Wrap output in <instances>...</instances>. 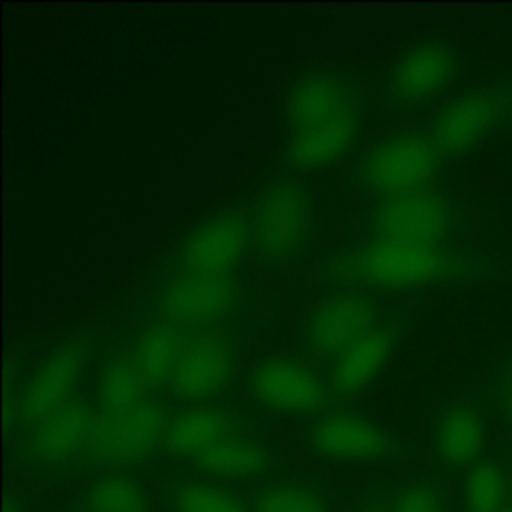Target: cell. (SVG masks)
I'll list each match as a JSON object with an SVG mask.
<instances>
[{
  "instance_id": "8992f818",
  "label": "cell",
  "mask_w": 512,
  "mask_h": 512,
  "mask_svg": "<svg viewBox=\"0 0 512 512\" xmlns=\"http://www.w3.org/2000/svg\"><path fill=\"white\" fill-rule=\"evenodd\" d=\"M168 422L166 408L152 400L126 412H102L96 416L86 454L92 462L108 468L136 464L164 442Z\"/></svg>"
},
{
  "instance_id": "8fae6325",
  "label": "cell",
  "mask_w": 512,
  "mask_h": 512,
  "mask_svg": "<svg viewBox=\"0 0 512 512\" xmlns=\"http://www.w3.org/2000/svg\"><path fill=\"white\" fill-rule=\"evenodd\" d=\"M236 366L234 338L224 330L204 328L186 338L180 362L170 378V390L180 400L204 402L218 396Z\"/></svg>"
},
{
  "instance_id": "cb8c5ba5",
  "label": "cell",
  "mask_w": 512,
  "mask_h": 512,
  "mask_svg": "<svg viewBox=\"0 0 512 512\" xmlns=\"http://www.w3.org/2000/svg\"><path fill=\"white\" fill-rule=\"evenodd\" d=\"M506 496L508 478L498 462L480 460L468 470L462 488L464 512H502L508 508Z\"/></svg>"
},
{
  "instance_id": "484cf974",
  "label": "cell",
  "mask_w": 512,
  "mask_h": 512,
  "mask_svg": "<svg viewBox=\"0 0 512 512\" xmlns=\"http://www.w3.org/2000/svg\"><path fill=\"white\" fill-rule=\"evenodd\" d=\"M254 512H328V506L310 486L278 482L256 496Z\"/></svg>"
},
{
  "instance_id": "4316f807",
  "label": "cell",
  "mask_w": 512,
  "mask_h": 512,
  "mask_svg": "<svg viewBox=\"0 0 512 512\" xmlns=\"http://www.w3.org/2000/svg\"><path fill=\"white\" fill-rule=\"evenodd\" d=\"M390 512H448L440 490L426 482L404 486L392 500Z\"/></svg>"
},
{
  "instance_id": "6da1fadb",
  "label": "cell",
  "mask_w": 512,
  "mask_h": 512,
  "mask_svg": "<svg viewBox=\"0 0 512 512\" xmlns=\"http://www.w3.org/2000/svg\"><path fill=\"white\" fill-rule=\"evenodd\" d=\"M362 104L348 78L312 70L284 100V160L292 170H316L344 158L356 144Z\"/></svg>"
},
{
  "instance_id": "7402d4cb",
  "label": "cell",
  "mask_w": 512,
  "mask_h": 512,
  "mask_svg": "<svg viewBox=\"0 0 512 512\" xmlns=\"http://www.w3.org/2000/svg\"><path fill=\"white\" fill-rule=\"evenodd\" d=\"M148 386L128 352H112L98 372V402L104 414L126 412L144 402Z\"/></svg>"
},
{
  "instance_id": "ba28073f",
  "label": "cell",
  "mask_w": 512,
  "mask_h": 512,
  "mask_svg": "<svg viewBox=\"0 0 512 512\" xmlns=\"http://www.w3.org/2000/svg\"><path fill=\"white\" fill-rule=\"evenodd\" d=\"M248 388L262 406L282 414H312L322 410L330 398L320 374L290 356L256 362L248 372Z\"/></svg>"
},
{
  "instance_id": "7c38bea8",
  "label": "cell",
  "mask_w": 512,
  "mask_h": 512,
  "mask_svg": "<svg viewBox=\"0 0 512 512\" xmlns=\"http://www.w3.org/2000/svg\"><path fill=\"white\" fill-rule=\"evenodd\" d=\"M458 72V56L442 40H424L404 50L386 78V94L398 108H416L446 90Z\"/></svg>"
},
{
  "instance_id": "4dcf8cb0",
  "label": "cell",
  "mask_w": 512,
  "mask_h": 512,
  "mask_svg": "<svg viewBox=\"0 0 512 512\" xmlns=\"http://www.w3.org/2000/svg\"><path fill=\"white\" fill-rule=\"evenodd\" d=\"M502 512H512V506H508L506 510H502Z\"/></svg>"
},
{
  "instance_id": "d4e9b609",
  "label": "cell",
  "mask_w": 512,
  "mask_h": 512,
  "mask_svg": "<svg viewBox=\"0 0 512 512\" xmlns=\"http://www.w3.org/2000/svg\"><path fill=\"white\" fill-rule=\"evenodd\" d=\"M170 508L172 512H250L234 494L204 480L176 484L170 490Z\"/></svg>"
},
{
  "instance_id": "ffe728a7",
  "label": "cell",
  "mask_w": 512,
  "mask_h": 512,
  "mask_svg": "<svg viewBox=\"0 0 512 512\" xmlns=\"http://www.w3.org/2000/svg\"><path fill=\"white\" fill-rule=\"evenodd\" d=\"M184 346L186 338L182 336V328L162 320L138 332L130 354L148 388L170 382Z\"/></svg>"
},
{
  "instance_id": "9c48e42d",
  "label": "cell",
  "mask_w": 512,
  "mask_h": 512,
  "mask_svg": "<svg viewBox=\"0 0 512 512\" xmlns=\"http://www.w3.org/2000/svg\"><path fill=\"white\" fill-rule=\"evenodd\" d=\"M252 246L250 218L236 210L212 214L180 242L178 272L232 274Z\"/></svg>"
},
{
  "instance_id": "52a82bcc",
  "label": "cell",
  "mask_w": 512,
  "mask_h": 512,
  "mask_svg": "<svg viewBox=\"0 0 512 512\" xmlns=\"http://www.w3.org/2000/svg\"><path fill=\"white\" fill-rule=\"evenodd\" d=\"M508 108V96L498 88L482 86L468 90L436 114L428 136L442 158L464 156L498 130Z\"/></svg>"
},
{
  "instance_id": "3957f363",
  "label": "cell",
  "mask_w": 512,
  "mask_h": 512,
  "mask_svg": "<svg viewBox=\"0 0 512 512\" xmlns=\"http://www.w3.org/2000/svg\"><path fill=\"white\" fill-rule=\"evenodd\" d=\"M252 246L266 264H288L308 246L312 234L310 194L298 180H278L254 202Z\"/></svg>"
},
{
  "instance_id": "5bb4252c",
  "label": "cell",
  "mask_w": 512,
  "mask_h": 512,
  "mask_svg": "<svg viewBox=\"0 0 512 512\" xmlns=\"http://www.w3.org/2000/svg\"><path fill=\"white\" fill-rule=\"evenodd\" d=\"M376 326V304L362 292H340L312 310L304 328L306 350L320 358H338Z\"/></svg>"
},
{
  "instance_id": "30bf717a",
  "label": "cell",
  "mask_w": 512,
  "mask_h": 512,
  "mask_svg": "<svg viewBox=\"0 0 512 512\" xmlns=\"http://www.w3.org/2000/svg\"><path fill=\"white\" fill-rule=\"evenodd\" d=\"M90 360V348L84 340L70 338L44 356L36 370L26 380L16 412L18 418L34 426L60 406L72 400Z\"/></svg>"
},
{
  "instance_id": "f546056e",
  "label": "cell",
  "mask_w": 512,
  "mask_h": 512,
  "mask_svg": "<svg viewBox=\"0 0 512 512\" xmlns=\"http://www.w3.org/2000/svg\"><path fill=\"white\" fill-rule=\"evenodd\" d=\"M366 512H390V510H382V508H370V510H366Z\"/></svg>"
},
{
  "instance_id": "ac0fdd59",
  "label": "cell",
  "mask_w": 512,
  "mask_h": 512,
  "mask_svg": "<svg viewBox=\"0 0 512 512\" xmlns=\"http://www.w3.org/2000/svg\"><path fill=\"white\" fill-rule=\"evenodd\" d=\"M394 344L396 334L392 328L376 324L334 360L330 374L332 388L344 396L366 388L386 366Z\"/></svg>"
},
{
  "instance_id": "603a6c76",
  "label": "cell",
  "mask_w": 512,
  "mask_h": 512,
  "mask_svg": "<svg viewBox=\"0 0 512 512\" xmlns=\"http://www.w3.org/2000/svg\"><path fill=\"white\" fill-rule=\"evenodd\" d=\"M80 506L82 512H148V496L136 480L104 474L86 486Z\"/></svg>"
},
{
  "instance_id": "44dd1931",
  "label": "cell",
  "mask_w": 512,
  "mask_h": 512,
  "mask_svg": "<svg viewBox=\"0 0 512 512\" xmlns=\"http://www.w3.org/2000/svg\"><path fill=\"white\" fill-rule=\"evenodd\" d=\"M196 466L216 478L248 480L260 476L268 466L266 450L252 438L228 434L196 460Z\"/></svg>"
},
{
  "instance_id": "2e32d148",
  "label": "cell",
  "mask_w": 512,
  "mask_h": 512,
  "mask_svg": "<svg viewBox=\"0 0 512 512\" xmlns=\"http://www.w3.org/2000/svg\"><path fill=\"white\" fill-rule=\"evenodd\" d=\"M310 442L316 452L346 462L382 460L390 450V438L376 422L344 410L322 416Z\"/></svg>"
},
{
  "instance_id": "d6986e66",
  "label": "cell",
  "mask_w": 512,
  "mask_h": 512,
  "mask_svg": "<svg viewBox=\"0 0 512 512\" xmlns=\"http://www.w3.org/2000/svg\"><path fill=\"white\" fill-rule=\"evenodd\" d=\"M232 432V418L226 410L200 404L170 418L164 446L176 456L196 460Z\"/></svg>"
},
{
  "instance_id": "e0dca14e",
  "label": "cell",
  "mask_w": 512,
  "mask_h": 512,
  "mask_svg": "<svg viewBox=\"0 0 512 512\" xmlns=\"http://www.w3.org/2000/svg\"><path fill=\"white\" fill-rule=\"evenodd\" d=\"M488 444V424L482 412L466 402L444 408L434 426V450L448 468H472Z\"/></svg>"
},
{
  "instance_id": "83f0119b",
  "label": "cell",
  "mask_w": 512,
  "mask_h": 512,
  "mask_svg": "<svg viewBox=\"0 0 512 512\" xmlns=\"http://www.w3.org/2000/svg\"><path fill=\"white\" fill-rule=\"evenodd\" d=\"M502 408L512 424V374L506 378V382L502 386Z\"/></svg>"
},
{
  "instance_id": "9a60e30c",
  "label": "cell",
  "mask_w": 512,
  "mask_h": 512,
  "mask_svg": "<svg viewBox=\"0 0 512 512\" xmlns=\"http://www.w3.org/2000/svg\"><path fill=\"white\" fill-rule=\"evenodd\" d=\"M94 422L96 414L90 404L82 398H72L32 426L24 450L38 464H64L78 452H86Z\"/></svg>"
},
{
  "instance_id": "4fadbf2b",
  "label": "cell",
  "mask_w": 512,
  "mask_h": 512,
  "mask_svg": "<svg viewBox=\"0 0 512 512\" xmlns=\"http://www.w3.org/2000/svg\"><path fill=\"white\" fill-rule=\"evenodd\" d=\"M370 226L376 238L444 244L454 226V212L444 196L424 188L382 198Z\"/></svg>"
},
{
  "instance_id": "5b68a950",
  "label": "cell",
  "mask_w": 512,
  "mask_h": 512,
  "mask_svg": "<svg viewBox=\"0 0 512 512\" xmlns=\"http://www.w3.org/2000/svg\"><path fill=\"white\" fill-rule=\"evenodd\" d=\"M240 304V286L232 274L178 272L154 296L162 322L204 330L232 314Z\"/></svg>"
},
{
  "instance_id": "277c9868",
  "label": "cell",
  "mask_w": 512,
  "mask_h": 512,
  "mask_svg": "<svg viewBox=\"0 0 512 512\" xmlns=\"http://www.w3.org/2000/svg\"><path fill=\"white\" fill-rule=\"evenodd\" d=\"M440 152L428 134L398 132L370 146L358 164L364 188L382 198L428 188L440 168Z\"/></svg>"
},
{
  "instance_id": "f1b7e54d",
  "label": "cell",
  "mask_w": 512,
  "mask_h": 512,
  "mask_svg": "<svg viewBox=\"0 0 512 512\" xmlns=\"http://www.w3.org/2000/svg\"><path fill=\"white\" fill-rule=\"evenodd\" d=\"M4 512H22V504L16 498H8L4 504Z\"/></svg>"
},
{
  "instance_id": "7a4b0ae2",
  "label": "cell",
  "mask_w": 512,
  "mask_h": 512,
  "mask_svg": "<svg viewBox=\"0 0 512 512\" xmlns=\"http://www.w3.org/2000/svg\"><path fill=\"white\" fill-rule=\"evenodd\" d=\"M456 268L454 254L444 244L374 238L354 248L342 262L344 276L352 282L408 290L448 278Z\"/></svg>"
}]
</instances>
